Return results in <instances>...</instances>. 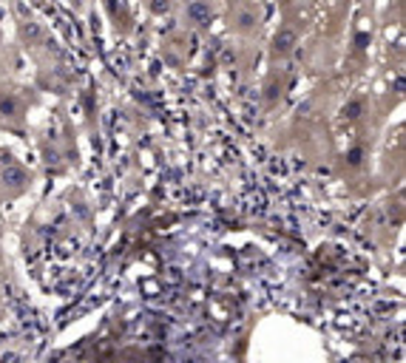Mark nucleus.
<instances>
[{
  "instance_id": "obj_5",
  "label": "nucleus",
  "mask_w": 406,
  "mask_h": 363,
  "mask_svg": "<svg viewBox=\"0 0 406 363\" xmlns=\"http://www.w3.org/2000/svg\"><path fill=\"white\" fill-rule=\"evenodd\" d=\"M15 108H17V102L12 100V97H9V100H0V111H3V114H15Z\"/></svg>"
},
{
  "instance_id": "obj_1",
  "label": "nucleus",
  "mask_w": 406,
  "mask_h": 363,
  "mask_svg": "<svg viewBox=\"0 0 406 363\" xmlns=\"http://www.w3.org/2000/svg\"><path fill=\"white\" fill-rule=\"evenodd\" d=\"M3 182H6V185H12V187L23 185V182H26V171H23V168H17V165H6V168H3Z\"/></svg>"
},
{
  "instance_id": "obj_7",
  "label": "nucleus",
  "mask_w": 406,
  "mask_h": 363,
  "mask_svg": "<svg viewBox=\"0 0 406 363\" xmlns=\"http://www.w3.org/2000/svg\"><path fill=\"white\" fill-rule=\"evenodd\" d=\"M239 23H241V29H250V26L256 23V17L247 15V12H241V15H239Z\"/></svg>"
},
{
  "instance_id": "obj_8",
  "label": "nucleus",
  "mask_w": 406,
  "mask_h": 363,
  "mask_svg": "<svg viewBox=\"0 0 406 363\" xmlns=\"http://www.w3.org/2000/svg\"><path fill=\"white\" fill-rule=\"evenodd\" d=\"M23 34H26V37H40V29L31 23V26H23Z\"/></svg>"
},
{
  "instance_id": "obj_9",
  "label": "nucleus",
  "mask_w": 406,
  "mask_h": 363,
  "mask_svg": "<svg viewBox=\"0 0 406 363\" xmlns=\"http://www.w3.org/2000/svg\"><path fill=\"white\" fill-rule=\"evenodd\" d=\"M349 162H352V165H361V150H352V153H349Z\"/></svg>"
},
{
  "instance_id": "obj_2",
  "label": "nucleus",
  "mask_w": 406,
  "mask_h": 363,
  "mask_svg": "<svg viewBox=\"0 0 406 363\" xmlns=\"http://www.w3.org/2000/svg\"><path fill=\"white\" fill-rule=\"evenodd\" d=\"M293 46H296V31L284 29V31H278V34H276V51H278V54H287Z\"/></svg>"
},
{
  "instance_id": "obj_6",
  "label": "nucleus",
  "mask_w": 406,
  "mask_h": 363,
  "mask_svg": "<svg viewBox=\"0 0 406 363\" xmlns=\"http://www.w3.org/2000/svg\"><path fill=\"white\" fill-rule=\"evenodd\" d=\"M168 6H171L168 0H153V3H151V9L156 12V15H165V12H168Z\"/></svg>"
},
{
  "instance_id": "obj_4",
  "label": "nucleus",
  "mask_w": 406,
  "mask_h": 363,
  "mask_svg": "<svg viewBox=\"0 0 406 363\" xmlns=\"http://www.w3.org/2000/svg\"><path fill=\"white\" fill-rule=\"evenodd\" d=\"M344 114H347L349 119H355V116L361 114V102H349V105L344 108Z\"/></svg>"
},
{
  "instance_id": "obj_3",
  "label": "nucleus",
  "mask_w": 406,
  "mask_h": 363,
  "mask_svg": "<svg viewBox=\"0 0 406 363\" xmlns=\"http://www.w3.org/2000/svg\"><path fill=\"white\" fill-rule=\"evenodd\" d=\"M188 15L193 17L196 23H202V26H205V23H208V17H211V12H208V6H205V3H193V6L188 9Z\"/></svg>"
}]
</instances>
